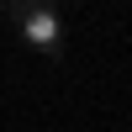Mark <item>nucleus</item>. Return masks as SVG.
Returning <instances> with one entry per match:
<instances>
[{
  "label": "nucleus",
  "instance_id": "nucleus-1",
  "mask_svg": "<svg viewBox=\"0 0 132 132\" xmlns=\"http://www.w3.org/2000/svg\"><path fill=\"white\" fill-rule=\"evenodd\" d=\"M5 16L16 21V32H21L27 48L48 53V58L63 53V16L53 5H42V0H16V5H5Z\"/></svg>",
  "mask_w": 132,
  "mask_h": 132
},
{
  "label": "nucleus",
  "instance_id": "nucleus-2",
  "mask_svg": "<svg viewBox=\"0 0 132 132\" xmlns=\"http://www.w3.org/2000/svg\"><path fill=\"white\" fill-rule=\"evenodd\" d=\"M0 21H5V5H0Z\"/></svg>",
  "mask_w": 132,
  "mask_h": 132
}]
</instances>
